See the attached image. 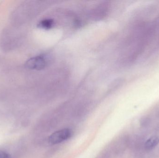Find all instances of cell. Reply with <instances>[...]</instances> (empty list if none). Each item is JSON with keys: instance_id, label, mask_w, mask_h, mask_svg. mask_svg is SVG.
I'll return each instance as SVG.
<instances>
[{"instance_id": "8992f818", "label": "cell", "mask_w": 159, "mask_h": 158, "mask_svg": "<svg viewBox=\"0 0 159 158\" xmlns=\"http://www.w3.org/2000/svg\"><path fill=\"white\" fill-rule=\"evenodd\" d=\"M0 158H9V157L4 151L0 150Z\"/></svg>"}, {"instance_id": "7a4b0ae2", "label": "cell", "mask_w": 159, "mask_h": 158, "mask_svg": "<svg viewBox=\"0 0 159 158\" xmlns=\"http://www.w3.org/2000/svg\"><path fill=\"white\" fill-rule=\"evenodd\" d=\"M70 130L63 129L55 132L48 137V142L52 144L60 143L69 139L71 136Z\"/></svg>"}, {"instance_id": "277c9868", "label": "cell", "mask_w": 159, "mask_h": 158, "mask_svg": "<svg viewBox=\"0 0 159 158\" xmlns=\"http://www.w3.org/2000/svg\"><path fill=\"white\" fill-rule=\"evenodd\" d=\"M159 144V136H154L151 137L146 141L145 144V147L147 150H152L155 148Z\"/></svg>"}, {"instance_id": "5b68a950", "label": "cell", "mask_w": 159, "mask_h": 158, "mask_svg": "<svg viewBox=\"0 0 159 158\" xmlns=\"http://www.w3.org/2000/svg\"><path fill=\"white\" fill-rule=\"evenodd\" d=\"M52 24H53V21L52 20L50 19H45L40 22L38 24V26L42 28L48 29L50 28V27L52 26Z\"/></svg>"}, {"instance_id": "6da1fadb", "label": "cell", "mask_w": 159, "mask_h": 158, "mask_svg": "<svg viewBox=\"0 0 159 158\" xmlns=\"http://www.w3.org/2000/svg\"><path fill=\"white\" fill-rule=\"evenodd\" d=\"M20 32L17 29L6 28L0 35V46L4 51H10L20 44Z\"/></svg>"}, {"instance_id": "3957f363", "label": "cell", "mask_w": 159, "mask_h": 158, "mask_svg": "<svg viewBox=\"0 0 159 158\" xmlns=\"http://www.w3.org/2000/svg\"><path fill=\"white\" fill-rule=\"evenodd\" d=\"M46 62L43 57L41 56L34 57L27 60L25 66L27 68L31 70H40L45 67Z\"/></svg>"}]
</instances>
